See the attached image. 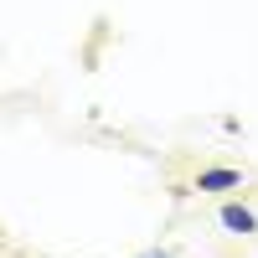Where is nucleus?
<instances>
[{"label": "nucleus", "instance_id": "obj_2", "mask_svg": "<svg viewBox=\"0 0 258 258\" xmlns=\"http://www.w3.org/2000/svg\"><path fill=\"white\" fill-rule=\"evenodd\" d=\"M238 186H243V170H227V165L197 176V191H238Z\"/></svg>", "mask_w": 258, "mask_h": 258}, {"label": "nucleus", "instance_id": "obj_3", "mask_svg": "<svg viewBox=\"0 0 258 258\" xmlns=\"http://www.w3.org/2000/svg\"><path fill=\"white\" fill-rule=\"evenodd\" d=\"M150 258H170V253H150Z\"/></svg>", "mask_w": 258, "mask_h": 258}, {"label": "nucleus", "instance_id": "obj_1", "mask_svg": "<svg viewBox=\"0 0 258 258\" xmlns=\"http://www.w3.org/2000/svg\"><path fill=\"white\" fill-rule=\"evenodd\" d=\"M217 222L227 227V232H238V238H248V232H258V217L248 207H238V202H227L222 212H217Z\"/></svg>", "mask_w": 258, "mask_h": 258}]
</instances>
